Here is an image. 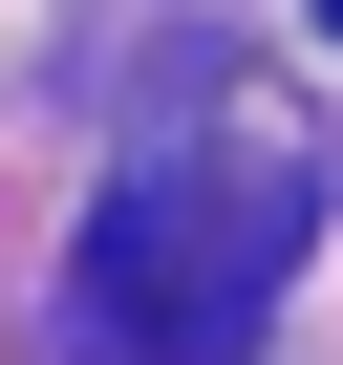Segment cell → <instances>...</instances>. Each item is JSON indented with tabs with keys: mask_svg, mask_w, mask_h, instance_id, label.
Returning a JSON list of instances; mask_svg holds the SVG:
<instances>
[{
	"mask_svg": "<svg viewBox=\"0 0 343 365\" xmlns=\"http://www.w3.org/2000/svg\"><path fill=\"white\" fill-rule=\"evenodd\" d=\"M322 215V172L279 150H194V172H129L107 237H86V344L107 365H258V301Z\"/></svg>",
	"mask_w": 343,
	"mask_h": 365,
	"instance_id": "cell-1",
	"label": "cell"
},
{
	"mask_svg": "<svg viewBox=\"0 0 343 365\" xmlns=\"http://www.w3.org/2000/svg\"><path fill=\"white\" fill-rule=\"evenodd\" d=\"M322 43H343V0H322Z\"/></svg>",
	"mask_w": 343,
	"mask_h": 365,
	"instance_id": "cell-2",
	"label": "cell"
}]
</instances>
